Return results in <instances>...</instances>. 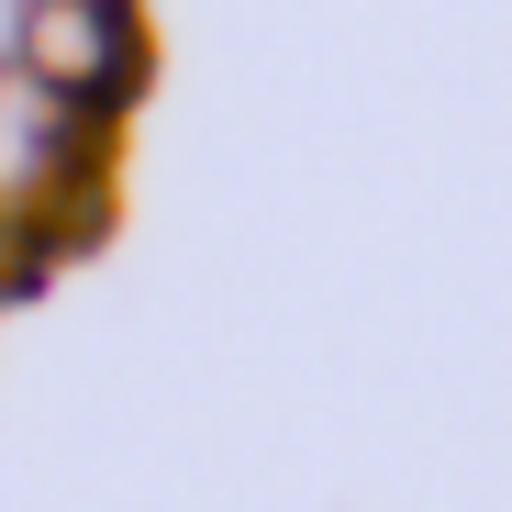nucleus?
<instances>
[{
	"instance_id": "f257e3e1",
	"label": "nucleus",
	"mask_w": 512,
	"mask_h": 512,
	"mask_svg": "<svg viewBox=\"0 0 512 512\" xmlns=\"http://www.w3.org/2000/svg\"><path fill=\"white\" fill-rule=\"evenodd\" d=\"M0 56H12L34 90H56L67 112H90L101 134H123V112L156 78V34H145V12H123V0H23L12 34H0Z\"/></svg>"
},
{
	"instance_id": "f03ea898",
	"label": "nucleus",
	"mask_w": 512,
	"mask_h": 512,
	"mask_svg": "<svg viewBox=\"0 0 512 512\" xmlns=\"http://www.w3.org/2000/svg\"><path fill=\"white\" fill-rule=\"evenodd\" d=\"M0 12H23V0H0Z\"/></svg>"
},
{
	"instance_id": "7ed1b4c3",
	"label": "nucleus",
	"mask_w": 512,
	"mask_h": 512,
	"mask_svg": "<svg viewBox=\"0 0 512 512\" xmlns=\"http://www.w3.org/2000/svg\"><path fill=\"white\" fill-rule=\"evenodd\" d=\"M123 12H145V0H123Z\"/></svg>"
}]
</instances>
